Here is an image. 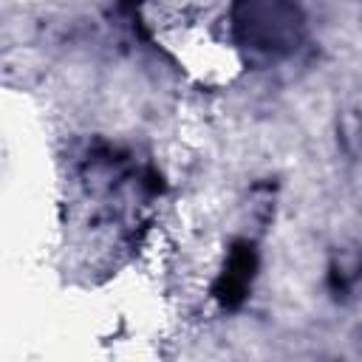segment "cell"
I'll use <instances>...</instances> for the list:
<instances>
[{
    "label": "cell",
    "instance_id": "cell-1",
    "mask_svg": "<svg viewBox=\"0 0 362 362\" xmlns=\"http://www.w3.org/2000/svg\"><path fill=\"white\" fill-rule=\"evenodd\" d=\"M153 37L201 82H226L238 71L232 0H147Z\"/></svg>",
    "mask_w": 362,
    "mask_h": 362
}]
</instances>
